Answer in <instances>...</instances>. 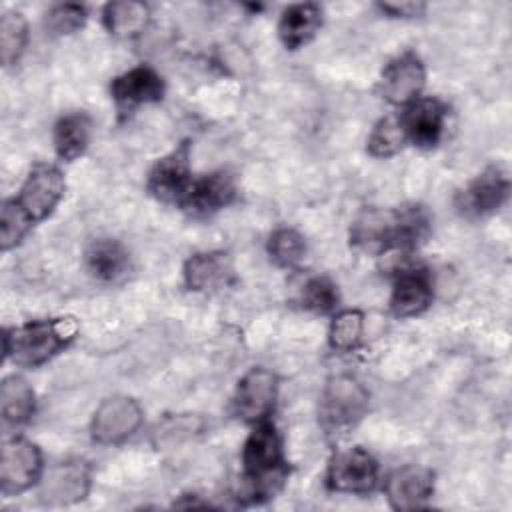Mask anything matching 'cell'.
I'll list each match as a JSON object with an SVG mask.
<instances>
[{
  "instance_id": "cell-1",
  "label": "cell",
  "mask_w": 512,
  "mask_h": 512,
  "mask_svg": "<svg viewBox=\"0 0 512 512\" xmlns=\"http://www.w3.org/2000/svg\"><path fill=\"white\" fill-rule=\"evenodd\" d=\"M76 334L70 318L30 320L22 326L4 330V356L18 366H40L64 350Z\"/></svg>"
},
{
  "instance_id": "cell-2",
  "label": "cell",
  "mask_w": 512,
  "mask_h": 512,
  "mask_svg": "<svg viewBox=\"0 0 512 512\" xmlns=\"http://www.w3.org/2000/svg\"><path fill=\"white\" fill-rule=\"evenodd\" d=\"M242 468L244 478L254 488V496H266L274 492V484L282 482L286 474V462L280 436L272 422L262 420L254 424L242 446Z\"/></svg>"
},
{
  "instance_id": "cell-3",
  "label": "cell",
  "mask_w": 512,
  "mask_h": 512,
  "mask_svg": "<svg viewBox=\"0 0 512 512\" xmlns=\"http://www.w3.org/2000/svg\"><path fill=\"white\" fill-rule=\"evenodd\" d=\"M368 410V392L352 376H334L328 380L320 398V424L330 434H342L354 428Z\"/></svg>"
},
{
  "instance_id": "cell-4",
  "label": "cell",
  "mask_w": 512,
  "mask_h": 512,
  "mask_svg": "<svg viewBox=\"0 0 512 512\" xmlns=\"http://www.w3.org/2000/svg\"><path fill=\"white\" fill-rule=\"evenodd\" d=\"M192 170H190V142H180L166 156L158 158L148 174L146 188L148 192L166 204H178L186 200L192 188Z\"/></svg>"
},
{
  "instance_id": "cell-5",
  "label": "cell",
  "mask_w": 512,
  "mask_h": 512,
  "mask_svg": "<svg viewBox=\"0 0 512 512\" xmlns=\"http://www.w3.org/2000/svg\"><path fill=\"white\" fill-rule=\"evenodd\" d=\"M378 484V462L360 448H346L332 456L326 470V486L344 494H368Z\"/></svg>"
},
{
  "instance_id": "cell-6",
  "label": "cell",
  "mask_w": 512,
  "mask_h": 512,
  "mask_svg": "<svg viewBox=\"0 0 512 512\" xmlns=\"http://www.w3.org/2000/svg\"><path fill=\"white\" fill-rule=\"evenodd\" d=\"M66 182L62 172L54 164H34L20 186L16 204L26 212V216L36 224L48 218L58 202L62 200Z\"/></svg>"
},
{
  "instance_id": "cell-7",
  "label": "cell",
  "mask_w": 512,
  "mask_h": 512,
  "mask_svg": "<svg viewBox=\"0 0 512 512\" xmlns=\"http://www.w3.org/2000/svg\"><path fill=\"white\" fill-rule=\"evenodd\" d=\"M42 478V454L26 438L14 436L4 442L0 458V486L4 494L28 490Z\"/></svg>"
},
{
  "instance_id": "cell-8",
  "label": "cell",
  "mask_w": 512,
  "mask_h": 512,
  "mask_svg": "<svg viewBox=\"0 0 512 512\" xmlns=\"http://www.w3.org/2000/svg\"><path fill=\"white\" fill-rule=\"evenodd\" d=\"M142 424V408L130 396H112L96 408L90 432L98 444H120Z\"/></svg>"
},
{
  "instance_id": "cell-9",
  "label": "cell",
  "mask_w": 512,
  "mask_h": 512,
  "mask_svg": "<svg viewBox=\"0 0 512 512\" xmlns=\"http://www.w3.org/2000/svg\"><path fill=\"white\" fill-rule=\"evenodd\" d=\"M276 394H278L276 376L266 368H252L240 378L236 386V392L232 398L234 414L248 424H258L262 420H268L270 412L274 410Z\"/></svg>"
},
{
  "instance_id": "cell-10",
  "label": "cell",
  "mask_w": 512,
  "mask_h": 512,
  "mask_svg": "<svg viewBox=\"0 0 512 512\" xmlns=\"http://www.w3.org/2000/svg\"><path fill=\"white\" fill-rule=\"evenodd\" d=\"M426 84V68L418 54L402 52L392 58L380 74V94L396 106H406L420 98Z\"/></svg>"
},
{
  "instance_id": "cell-11",
  "label": "cell",
  "mask_w": 512,
  "mask_h": 512,
  "mask_svg": "<svg viewBox=\"0 0 512 512\" xmlns=\"http://www.w3.org/2000/svg\"><path fill=\"white\" fill-rule=\"evenodd\" d=\"M510 182L502 168L490 166L478 174L456 198L462 216L480 218L496 212L508 198Z\"/></svg>"
},
{
  "instance_id": "cell-12",
  "label": "cell",
  "mask_w": 512,
  "mask_h": 512,
  "mask_svg": "<svg viewBox=\"0 0 512 512\" xmlns=\"http://www.w3.org/2000/svg\"><path fill=\"white\" fill-rule=\"evenodd\" d=\"M90 466L82 460L54 464L40 478V496L46 504H72L90 490Z\"/></svg>"
},
{
  "instance_id": "cell-13",
  "label": "cell",
  "mask_w": 512,
  "mask_h": 512,
  "mask_svg": "<svg viewBox=\"0 0 512 512\" xmlns=\"http://www.w3.org/2000/svg\"><path fill=\"white\" fill-rule=\"evenodd\" d=\"M432 276L422 266L402 268L394 280L390 310L396 318H412L428 310L432 304Z\"/></svg>"
},
{
  "instance_id": "cell-14",
  "label": "cell",
  "mask_w": 512,
  "mask_h": 512,
  "mask_svg": "<svg viewBox=\"0 0 512 512\" xmlns=\"http://www.w3.org/2000/svg\"><path fill=\"white\" fill-rule=\"evenodd\" d=\"M398 116L408 142L420 148H432L442 136L446 106L438 98H416Z\"/></svg>"
},
{
  "instance_id": "cell-15",
  "label": "cell",
  "mask_w": 512,
  "mask_h": 512,
  "mask_svg": "<svg viewBox=\"0 0 512 512\" xmlns=\"http://www.w3.org/2000/svg\"><path fill=\"white\" fill-rule=\"evenodd\" d=\"M384 492L396 510L420 508L434 492V474L424 466H402L386 478Z\"/></svg>"
},
{
  "instance_id": "cell-16",
  "label": "cell",
  "mask_w": 512,
  "mask_h": 512,
  "mask_svg": "<svg viewBox=\"0 0 512 512\" xmlns=\"http://www.w3.org/2000/svg\"><path fill=\"white\" fill-rule=\"evenodd\" d=\"M110 94L118 108L132 110L140 104L158 102L164 96V80L150 66H136L110 82Z\"/></svg>"
},
{
  "instance_id": "cell-17",
  "label": "cell",
  "mask_w": 512,
  "mask_h": 512,
  "mask_svg": "<svg viewBox=\"0 0 512 512\" xmlns=\"http://www.w3.org/2000/svg\"><path fill=\"white\" fill-rule=\"evenodd\" d=\"M234 198H236L234 178L228 172L220 170L194 180L186 200L182 202V208H186L196 216H206L230 206Z\"/></svg>"
},
{
  "instance_id": "cell-18",
  "label": "cell",
  "mask_w": 512,
  "mask_h": 512,
  "mask_svg": "<svg viewBox=\"0 0 512 512\" xmlns=\"http://www.w3.org/2000/svg\"><path fill=\"white\" fill-rule=\"evenodd\" d=\"M232 272V262L226 252H196L184 264V282L192 292H214L228 286Z\"/></svg>"
},
{
  "instance_id": "cell-19",
  "label": "cell",
  "mask_w": 512,
  "mask_h": 512,
  "mask_svg": "<svg viewBox=\"0 0 512 512\" xmlns=\"http://www.w3.org/2000/svg\"><path fill=\"white\" fill-rule=\"evenodd\" d=\"M322 8L314 2L290 4L282 10L278 20V36L286 50L306 46L322 28Z\"/></svg>"
},
{
  "instance_id": "cell-20",
  "label": "cell",
  "mask_w": 512,
  "mask_h": 512,
  "mask_svg": "<svg viewBox=\"0 0 512 512\" xmlns=\"http://www.w3.org/2000/svg\"><path fill=\"white\" fill-rule=\"evenodd\" d=\"M86 268L100 282H120L132 264L128 250L114 238H98L86 248Z\"/></svg>"
},
{
  "instance_id": "cell-21",
  "label": "cell",
  "mask_w": 512,
  "mask_h": 512,
  "mask_svg": "<svg viewBox=\"0 0 512 512\" xmlns=\"http://www.w3.org/2000/svg\"><path fill=\"white\" fill-rule=\"evenodd\" d=\"M92 120L86 112H68L54 126V150L60 160L72 162L90 144Z\"/></svg>"
},
{
  "instance_id": "cell-22",
  "label": "cell",
  "mask_w": 512,
  "mask_h": 512,
  "mask_svg": "<svg viewBox=\"0 0 512 512\" xmlns=\"http://www.w3.org/2000/svg\"><path fill=\"white\" fill-rule=\"evenodd\" d=\"M0 412L4 424L20 426L34 412V390L22 376H8L0 386Z\"/></svg>"
},
{
  "instance_id": "cell-23",
  "label": "cell",
  "mask_w": 512,
  "mask_h": 512,
  "mask_svg": "<svg viewBox=\"0 0 512 512\" xmlns=\"http://www.w3.org/2000/svg\"><path fill=\"white\" fill-rule=\"evenodd\" d=\"M148 8L142 2H110L102 10L106 30L118 38H134L148 24Z\"/></svg>"
},
{
  "instance_id": "cell-24",
  "label": "cell",
  "mask_w": 512,
  "mask_h": 512,
  "mask_svg": "<svg viewBox=\"0 0 512 512\" xmlns=\"http://www.w3.org/2000/svg\"><path fill=\"white\" fill-rule=\"evenodd\" d=\"M406 144L408 138L398 114L380 118L368 136V152L376 158H390L398 154Z\"/></svg>"
},
{
  "instance_id": "cell-25",
  "label": "cell",
  "mask_w": 512,
  "mask_h": 512,
  "mask_svg": "<svg viewBox=\"0 0 512 512\" xmlns=\"http://www.w3.org/2000/svg\"><path fill=\"white\" fill-rule=\"evenodd\" d=\"M28 42V24L20 12H4L0 18V54L8 68L16 64Z\"/></svg>"
},
{
  "instance_id": "cell-26",
  "label": "cell",
  "mask_w": 512,
  "mask_h": 512,
  "mask_svg": "<svg viewBox=\"0 0 512 512\" xmlns=\"http://www.w3.org/2000/svg\"><path fill=\"white\" fill-rule=\"evenodd\" d=\"M268 254L274 264L294 268L306 256V240L294 228H278L268 238Z\"/></svg>"
},
{
  "instance_id": "cell-27",
  "label": "cell",
  "mask_w": 512,
  "mask_h": 512,
  "mask_svg": "<svg viewBox=\"0 0 512 512\" xmlns=\"http://www.w3.org/2000/svg\"><path fill=\"white\" fill-rule=\"evenodd\" d=\"M362 330H364V316L360 310H342L332 318L330 324V346L334 350H354L360 344L362 338Z\"/></svg>"
},
{
  "instance_id": "cell-28",
  "label": "cell",
  "mask_w": 512,
  "mask_h": 512,
  "mask_svg": "<svg viewBox=\"0 0 512 512\" xmlns=\"http://www.w3.org/2000/svg\"><path fill=\"white\" fill-rule=\"evenodd\" d=\"M338 288L336 284L326 276H312L306 280L300 292V304L316 314H328L334 312L338 306Z\"/></svg>"
},
{
  "instance_id": "cell-29",
  "label": "cell",
  "mask_w": 512,
  "mask_h": 512,
  "mask_svg": "<svg viewBox=\"0 0 512 512\" xmlns=\"http://www.w3.org/2000/svg\"><path fill=\"white\" fill-rule=\"evenodd\" d=\"M34 222L26 216V212L16 204L14 198L4 200L0 210V244L2 250H10L20 244V240L28 234Z\"/></svg>"
},
{
  "instance_id": "cell-30",
  "label": "cell",
  "mask_w": 512,
  "mask_h": 512,
  "mask_svg": "<svg viewBox=\"0 0 512 512\" xmlns=\"http://www.w3.org/2000/svg\"><path fill=\"white\" fill-rule=\"evenodd\" d=\"M86 22V8L80 4H58L46 14V28L52 34H72Z\"/></svg>"
},
{
  "instance_id": "cell-31",
  "label": "cell",
  "mask_w": 512,
  "mask_h": 512,
  "mask_svg": "<svg viewBox=\"0 0 512 512\" xmlns=\"http://www.w3.org/2000/svg\"><path fill=\"white\" fill-rule=\"evenodd\" d=\"M382 12H388L392 16H400V18H412V16H420L424 12V4H414V2H402V4H380Z\"/></svg>"
}]
</instances>
